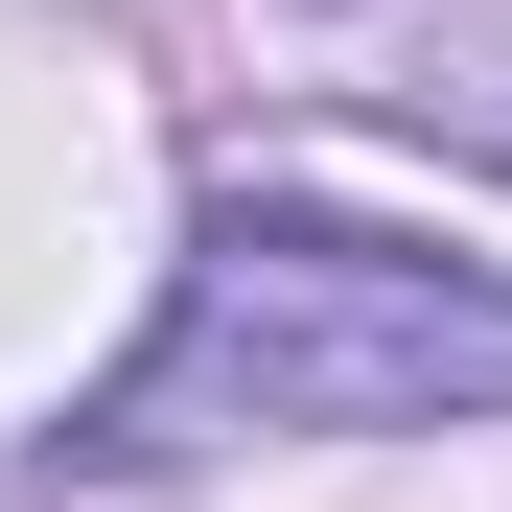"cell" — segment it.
<instances>
[{
    "mask_svg": "<svg viewBox=\"0 0 512 512\" xmlns=\"http://www.w3.org/2000/svg\"><path fill=\"white\" fill-rule=\"evenodd\" d=\"M396 419H512V280L489 256H419V233H350V210H210L187 303L94 396V466L396 443Z\"/></svg>",
    "mask_w": 512,
    "mask_h": 512,
    "instance_id": "6da1fadb",
    "label": "cell"
}]
</instances>
